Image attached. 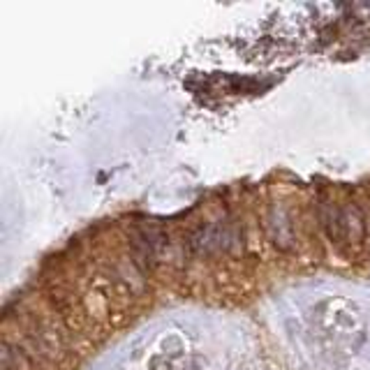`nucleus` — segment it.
Segmentation results:
<instances>
[{
  "label": "nucleus",
  "mask_w": 370,
  "mask_h": 370,
  "mask_svg": "<svg viewBox=\"0 0 370 370\" xmlns=\"http://www.w3.org/2000/svg\"><path fill=\"white\" fill-rule=\"evenodd\" d=\"M266 227H269L271 241L280 248H290V243L294 241V232H292V220L287 215V210L283 208H273L269 220H266Z\"/></svg>",
  "instance_id": "obj_2"
},
{
  "label": "nucleus",
  "mask_w": 370,
  "mask_h": 370,
  "mask_svg": "<svg viewBox=\"0 0 370 370\" xmlns=\"http://www.w3.org/2000/svg\"><path fill=\"white\" fill-rule=\"evenodd\" d=\"M329 236L334 241H361L363 236V218L356 206H345V208H336L331 213L329 220Z\"/></svg>",
  "instance_id": "obj_1"
},
{
  "label": "nucleus",
  "mask_w": 370,
  "mask_h": 370,
  "mask_svg": "<svg viewBox=\"0 0 370 370\" xmlns=\"http://www.w3.org/2000/svg\"><path fill=\"white\" fill-rule=\"evenodd\" d=\"M229 241H232V236L222 227H204L193 239V246L195 250L199 252H220V250H227Z\"/></svg>",
  "instance_id": "obj_3"
}]
</instances>
